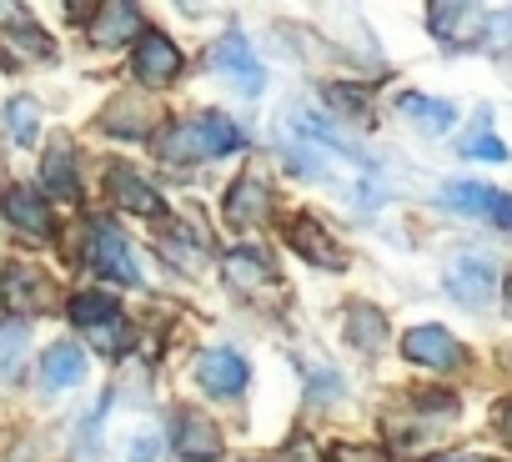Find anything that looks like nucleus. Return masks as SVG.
I'll use <instances>...</instances> for the list:
<instances>
[{
  "label": "nucleus",
  "instance_id": "nucleus-1",
  "mask_svg": "<svg viewBox=\"0 0 512 462\" xmlns=\"http://www.w3.org/2000/svg\"><path fill=\"white\" fill-rule=\"evenodd\" d=\"M156 156L176 161V166H191V161H216V156H231L246 146L241 126L221 111H206V116H186V121H171L161 126L156 136Z\"/></svg>",
  "mask_w": 512,
  "mask_h": 462
},
{
  "label": "nucleus",
  "instance_id": "nucleus-2",
  "mask_svg": "<svg viewBox=\"0 0 512 462\" xmlns=\"http://www.w3.org/2000/svg\"><path fill=\"white\" fill-rule=\"evenodd\" d=\"M71 322H76L81 337H86L91 347H101L106 357H121V352L131 347V327H126L121 307H116L111 297H101V292H81V297L71 302Z\"/></svg>",
  "mask_w": 512,
  "mask_h": 462
},
{
  "label": "nucleus",
  "instance_id": "nucleus-3",
  "mask_svg": "<svg viewBox=\"0 0 512 462\" xmlns=\"http://www.w3.org/2000/svg\"><path fill=\"white\" fill-rule=\"evenodd\" d=\"M86 257H91V267H96L101 277H111V282H121V287H136V282H141L136 252H131V242L121 237V226H111V221H91Z\"/></svg>",
  "mask_w": 512,
  "mask_h": 462
},
{
  "label": "nucleus",
  "instance_id": "nucleus-4",
  "mask_svg": "<svg viewBox=\"0 0 512 462\" xmlns=\"http://www.w3.org/2000/svg\"><path fill=\"white\" fill-rule=\"evenodd\" d=\"M442 287H447L452 302L482 307V302L497 292V267H492V257H482V252H457V257L442 267Z\"/></svg>",
  "mask_w": 512,
  "mask_h": 462
},
{
  "label": "nucleus",
  "instance_id": "nucleus-5",
  "mask_svg": "<svg viewBox=\"0 0 512 462\" xmlns=\"http://www.w3.org/2000/svg\"><path fill=\"white\" fill-rule=\"evenodd\" d=\"M41 61H56V41L41 26H31V21L0 26V71H31Z\"/></svg>",
  "mask_w": 512,
  "mask_h": 462
},
{
  "label": "nucleus",
  "instance_id": "nucleus-6",
  "mask_svg": "<svg viewBox=\"0 0 512 462\" xmlns=\"http://www.w3.org/2000/svg\"><path fill=\"white\" fill-rule=\"evenodd\" d=\"M246 377H251V367H246V357L231 352V347H211V352L196 357V382H201L211 397H241V392H246Z\"/></svg>",
  "mask_w": 512,
  "mask_h": 462
},
{
  "label": "nucleus",
  "instance_id": "nucleus-7",
  "mask_svg": "<svg viewBox=\"0 0 512 462\" xmlns=\"http://www.w3.org/2000/svg\"><path fill=\"white\" fill-rule=\"evenodd\" d=\"M211 66L226 76V81H236L246 96H256V91H262L267 86V71L262 66H256V56H251V46L236 36V31H226L216 46H211Z\"/></svg>",
  "mask_w": 512,
  "mask_h": 462
},
{
  "label": "nucleus",
  "instance_id": "nucleus-8",
  "mask_svg": "<svg viewBox=\"0 0 512 462\" xmlns=\"http://www.w3.org/2000/svg\"><path fill=\"white\" fill-rule=\"evenodd\" d=\"M432 36L447 46H482L487 41V11L482 6H427Z\"/></svg>",
  "mask_w": 512,
  "mask_h": 462
},
{
  "label": "nucleus",
  "instance_id": "nucleus-9",
  "mask_svg": "<svg viewBox=\"0 0 512 462\" xmlns=\"http://www.w3.org/2000/svg\"><path fill=\"white\" fill-rule=\"evenodd\" d=\"M131 66H136L141 86H156V91H161V86H171V81L181 76V51H176L161 31H141Z\"/></svg>",
  "mask_w": 512,
  "mask_h": 462
},
{
  "label": "nucleus",
  "instance_id": "nucleus-10",
  "mask_svg": "<svg viewBox=\"0 0 512 462\" xmlns=\"http://www.w3.org/2000/svg\"><path fill=\"white\" fill-rule=\"evenodd\" d=\"M402 352H407V362L432 367V372H452L462 362V347H457V337L447 327H412L402 337Z\"/></svg>",
  "mask_w": 512,
  "mask_h": 462
},
{
  "label": "nucleus",
  "instance_id": "nucleus-11",
  "mask_svg": "<svg viewBox=\"0 0 512 462\" xmlns=\"http://www.w3.org/2000/svg\"><path fill=\"white\" fill-rule=\"evenodd\" d=\"M171 442H176V452H181L186 462H216V457L226 452L216 422H211V417H196V412H181V417H176Z\"/></svg>",
  "mask_w": 512,
  "mask_h": 462
},
{
  "label": "nucleus",
  "instance_id": "nucleus-12",
  "mask_svg": "<svg viewBox=\"0 0 512 462\" xmlns=\"http://www.w3.org/2000/svg\"><path fill=\"white\" fill-rule=\"evenodd\" d=\"M106 186H111V201L121 206V211H141V216H161L166 206H161V191L141 176V171H131V166H111L106 171Z\"/></svg>",
  "mask_w": 512,
  "mask_h": 462
},
{
  "label": "nucleus",
  "instance_id": "nucleus-13",
  "mask_svg": "<svg viewBox=\"0 0 512 462\" xmlns=\"http://www.w3.org/2000/svg\"><path fill=\"white\" fill-rule=\"evenodd\" d=\"M287 242H292V252H302L312 267H327V272H342V267H347V252L327 237L317 221H307V216H297V221L287 226Z\"/></svg>",
  "mask_w": 512,
  "mask_h": 462
},
{
  "label": "nucleus",
  "instance_id": "nucleus-14",
  "mask_svg": "<svg viewBox=\"0 0 512 462\" xmlns=\"http://www.w3.org/2000/svg\"><path fill=\"white\" fill-rule=\"evenodd\" d=\"M267 216H272V186L262 176H246V181L231 186V196H226V221L231 226H262Z\"/></svg>",
  "mask_w": 512,
  "mask_h": 462
},
{
  "label": "nucleus",
  "instance_id": "nucleus-15",
  "mask_svg": "<svg viewBox=\"0 0 512 462\" xmlns=\"http://www.w3.org/2000/svg\"><path fill=\"white\" fill-rule=\"evenodd\" d=\"M0 206H6V216L26 231V237H51V206L36 186H11L0 196Z\"/></svg>",
  "mask_w": 512,
  "mask_h": 462
},
{
  "label": "nucleus",
  "instance_id": "nucleus-16",
  "mask_svg": "<svg viewBox=\"0 0 512 462\" xmlns=\"http://www.w3.org/2000/svg\"><path fill=\"white\" fill-rule=\"evenodd\" d=\"M81 377H86V352H81L76 342L46 347V357H41V387H46V392H66V387H76Z\"/></svg>",
  "mask_w": 512,
  "mask_h": 462
},
{
  "label": "nucleus",
  "instance_id": "nucleus-17",
  "mask_svg": "<svg viewBox=\"0 0 512 462\" xmlns=\"http://www.w3.org/2000/svg\"><path fill=\"white\" fill-rule=\"evenodd\" d=\"M397 111H402L412 126H422L427 136H442V131L457 121V106H452V101H437V96H422V91H407V96L397 101Z\"/></svg>",
  "mask_w": 512,
  "mask_h": 462
},
{
  "label": "nucleus",
  "instance_id": "nucleus-18",
  "mask_svg": "<svg viewBox=\"0 0 512 462\" xmlns=\"http://www.w3.org/2000/svg\"><path fill=\"white\" fill-rule=\"evenodd\" d=\"M91 41H96V46H121V41H141V11H136V6H106V11H96Z\"/></svg>",
  "mask_w": 512,
  "mask_h": 462
},
{
  "label": "nucleus",
  "instance_id": "nucleus-19",
  "mask_svg": "<svg viewBox=\"0 0 512 462\" xmlns=\"http://www.w3.org/2000/svg\"><path fill=\"white\" fill-rule=\"evenodd\" d=\"M221 267H226V282L236 292H267L277 282V272L267 267V257H256V252H231Z\"/></svg>",
  "mask_w": 512,
  "mask_h": 462
},
{
  "label": "nucleus",
  "instance_id": "nucleus-20",
  "mask_svg": "<svg viewBox=\"0 0 512 462\" xmlns=\"http://www.w3.org/2000/svg\"><path fill=\"white\" fill-rule=\"evenodd\" d=\"M41 186L51 191V196H76V151H71V141H56L51 151H46V161H41Z\"/></svg>",
  "mask_w": 512,
  "mask_h": 462
},
{
  "label": "nucleus",
  "instance_id": "nucleus-21",
  "mask_svg": "<svg viewBox=\"0 0 512 462\" xmlns=\"http://www.w3.org/2000/svg\"><path fill=\"white\" fill-rule=\"evenodd\" d=\"M116 111L101 116L106 131H121V136H156V111L141 106V101H111Z\"/></svg>",
  "mask_w": 512,
  "mask_h": 462
},
{
  "label": "nucleus",
  "instance_id": "nucleus-22",
  "mask_svg": "<svg viewBox=\"0 0 512 462\" xmlns=\"http://www.w3.org/2000/svg\"><path fill=\"white\" fill-rule=\"evenodd\" d=\"M347 337H352L362 352H382V347H387V317H382L377 307H362V302H357V307L347 312Z\"/></svg>",
  "mask_w": 512,
  "mask_h": 462
},
{
  "label": "nucleus",
  "instance_id": "nucleus-23",
  "mask_svg": "<svg viewBox=\"0 0 512 462\" xmlns=\"http://www.w3.org/2000/svg\"><path fill=\"white\" fill-rule=\"evenodd\" d=\"M442 201L457 206V211H472V216H492L502 196L492 186H482V181H452V186H442Z\"/></svg>",
  "mask_w": 512,
  "mask_h": 462
},
{
  "label": "nucleus",
  "instance_id": "nucleus-24",
  "mask_svg": "<svg viewBox=\"0 0 512 462\" xmlns=\"http://www.w3.org/2000/svg\"><path fill=\"white\" fill-rule=\"evenodd\" d=\"M26 322H0V382H11L21 372V357H26Z\"/></svg>",
  "mask_w": 512,
  "mask_h": 462
},
{
  "label": "nucleus",
  "instance_id": "nucleus-25",
  "mask_svg": "<svg viewBox=\"0 0 512 462\" xmlns=\"http://www.w3.org/2000/svg\"><path fill=\"white\" fill-rule=\"evenodd\" d=\"M6 126H11L16 146H36V136H41V106L26 101V96H16V101L6 106Z\"/></svg>",
  "mask_w": 512,
  "mask_h": 462
},
{
  "label": "nucleus",
  "instance_id": "nucleus-26",
  "mask_svg": "<svg viewBox=\"0 0 512 462\" xmlns=\"http://www.w3.org/2000/svg\"><path fill=\"white\" fill-rule=\"evenodd\" d=\"M457 151H462V156H472V161H507V146H502L492 131H477V136H467Z\"/></svg>",
  "mask_w": 512,
  "mask_h": 462
},
{
  "label": "nucleus",
  "instance_id": "nucleus-27",
  "mask_svg": "<svg viewBox=\"0 0 512 462\" xmlns=\"http://www.w3.org/2000/svg\"><path fill=\"white\" fill-rule=\"evenodd\" d=\"M487 46H492V56H502L512 66V16H487Z\"/></svg>",
  "mask_w": 512,
  "mask_h": 462
},
{
  "label": "nucleus",
  "instance_id": "nucleus-28",
  "mask_svg": "<svg viewBox=\"0 0 512 462\" xmlns=\"http://www.w3.org/2000/svg\"><path fill=\"white\" fill-rule=\"evenodd\" d=\"M156 452H161V432H141L126 442V462H151Z\"/></svg>",
  "mask_w": 512,
  "mask_h": 462
},
{
  "label": "nucleus",
  "instance_id": "nucleus-29",
  "mask_svg": "<svg viewBox=\"0 0 512 462\" xmlns=\"http://www.w3.org/2000/svg\"><path fill=\"white\" fill-rule=\"evenodd\" d=\"M327 462H382V452H372V447H332Z\"/></svg>",
  "mask_w": 512,
  "mask_h": 462
},
{
  "label": "nucleus",
  "instance_id": "nucleus-30",
  "mask_svg": "<svg viewBox=\"0 0 512 462\" xmlns=\"http://www.w3.org/2000/svg\"><path fill=\"white\" fill-rule=\"evenodd\" d=\"M492 221H502V226L512 231V196H502V201H497V211H492Z\"/></svg>",
  "mask_w": 512,
  "mask_h": 462
},
{
  "label": "nucleus",
  "instance_id": "nucleus-31",
  "mask_svg": "<svg viewBox=\"0 0 512 462\" xmlns=\"http://www.w3.org/2000/svg\"><path fill=\"white\" fill-rule=\"evenodd\" d=\"M497 422H502V437H507V442H512V402H507V407H502V412H497Z\"/></svg>",
  "mask_w": 512,
  "mask_h": 462
},
{
  "label": "nucleus",
  "instance_id": "nucleus-32",
  "mask_svg": "<svg viewBox=\"0 0 512 462\" xmlns=\"http://www.w3.org/2000/svg\"><path fill=\"white\" fill-rule=\"evenodd\" d=\"M437 462H482V457H437Z\"/></svg>",
  "mask_w": 512,
  "mask_h": 462
},
{
  "label": "nucleus",
  "instance_id": "nucleus-33",
  "mask_svg": "<svg viewBox=\"0 0 512 462\" xmlns=\"http://www.w3.org/2000/svg\"><path fill=\"white\" fill-rule=\"evenodd\" d=\"M502 297H507V302H512V277H507V282H502Z\"/></svg>",
  "mask_w": 512,
  "mask_h": 462
}]
</instances>
